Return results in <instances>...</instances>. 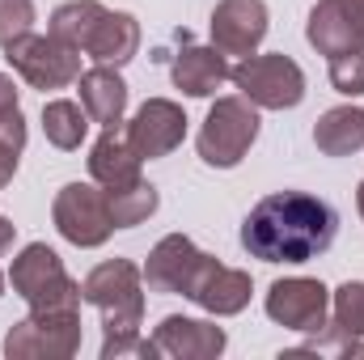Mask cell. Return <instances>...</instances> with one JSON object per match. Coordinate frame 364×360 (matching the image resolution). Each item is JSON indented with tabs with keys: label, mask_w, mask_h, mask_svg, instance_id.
<instances>
[{
	"label": "cell",
	"mask_w": 364,
	"mask_h": 360,
	"mask_svg": "<svg viewBox=\"0 0 364 360\" xmlns=\"http://www.w3.org/2000/svg\"><path fill=\"white\" fill-rule=\"evenodd\" d=\"M339 212L309 191H272L242 221V250L259 263H309L335 246Z\"/></svg>",
	"instance_id": "6da1fadb"
},
{
	"label": "cell",
	"mask_w": 364,
	"mask_h": 360,
	"mask_svg": "<svg viewBox=\"0 0 364 360\" xmlns=\"http://www.w3.org/2000/svg\"><path fill=\"white\" fill-rule=\"evenodd\" d=\"M81 301L102 314V360H161L157 344L140 335V327H144V271L132 259L97 263L81 280Z\"/></svg>",
	"instance_id": "7a4b0ae2"
},
{
	"label": "cell",
	"mask_w": 364,
	"mask_h": 360,
	"mask_svg": "<svg viewBox=\"0 0 364 360\" xmlns=\"http://www.w3.org/2000/svg\"><path fill=\"white\" fill-rule=\"evenodd\" d=\"M13 292L30 305V309H81V280H73L64 259L47 246V242H30L17 250L13 268H9Z\"/></svg>",
	"instance_id": "3957f363"
},
{
	"label": "cell",
	"mask_w": 364,
	"mask_h": 360,
	"mask_svg": "<svg viewBox=\"0 0 364 360\" xmlns=\"http://www.w3.org/2000/svg\"><path fill=\"white\" fill-rule=\"evenodd\" d=\"M259 127H263L259 106H250L242 93L216 97L212 110H208V119H203V127H199L195 149H199L203 166H212V170H233V166H242V157L255 149Z\"/></svg>",
	"instance_id": "277c9868"
},
{
	"label": "cell",
	"mask_w": 364,
	"mask_h": 360,
	"mask_svg": "<svg viewBox=\"0 0 364 360\" xmlns=\"http://www.w3.org/2000/svg\"><path fill=\"white\" fill-rule=\"evenodd\" d=\"M229 81L259 110H292V106L305 102V73L284 51H272V55L255 51V55H246L242 64H233Z\"/></svg>",
	"instance_id": "5b68a950"
},
{
	"label": "cell",
	"mask_w": 364,
	"mask_h": 360,
	"mask_svg": "<svg viewBox=\"0 0 364 360\" xmlns=\"http://www.w3.org/2000/svg\"><path fill=\"white\" fill-rule=\"evenodd\" d=\"M51 221L60 229L64 242L81 246V250H97L110 242L114 233V216H110V195L106 186L97 182H64L55 191V203H51Z\"/></svg>",
	"instance_id": "8992f818"
},
{
	"label": "cell",
	"mask_w": 364,
	"mask_h": 360,
	"mask_svg": "<svg viewBox=\"0 0 364 360\" xmlns=\"http://www.w3.org/2000/svg\"><path fill=\"white\" fill-rule=\"evenodd\" d=\"M81 55H85V51L60 43L55 34H34V30L21 34V38H13V43L4 47L9 68H13L30 90H43V93L77 85V77H81Z\"/></svg>",
	"instance_id": "52a82bcc"
},
{
	"label": "cell",
	"mask_w": 364,
	"mask_h": 360,
	"mask_svg": "<svg viewBox=\"0 0 364 360\" xmlns=\"http://www.w3.org/2000/svg\"><path fill=\"white\" fill-rule=\"evenodd\" d=\"M81 352V309H30L9 335L4 356L13 360H73Z\"/></svg>",
	"instance_id": "ba28073f"
},
{
	"label": "cell",
	"mask_w": 364,
	"mask_h": 360,
	"mask_svg": "<svg viewBox=\"0 0 364 360\" xmlns=\"http://www.w3.org/2000/svg\"><path fill=\"white\" fill-rule=\"evenodd\" d=\"M263 309L275 327L296 331V335H314L331 322V288L314 275H288L267 288Z\"/></svg>",
	"instance_id": "9c48e42d"
},
{
	"label": "cell",
	"mask_w": 364,
	"mask_h": 360,
	"mask_svg": "<svg viewBox=\"0 0 364 360\" xmlns=\"http://www.w3.org/2000/svg\"><path fill=\"white\" fill-rule=\"evenodd\" d=\"M250 292H255L250 271L225 268L220 259L203 255L182 297L195 301V305H199L203 314H212V318H233V314H242V309L250 305Z\"/></svg>",
	"instance_id": "30bf717a"
},
{
	"label": "cell",
	"mask_w": 364,
	"mask_h": 360,
	"mask_svg": "<svg viewBox=\"0 0 364 360\" xmlns=\"http://www.w3.org/2000/svg\"><path fill=\"white\" fill-rule=\"evenodd\" d=\"M186 123H191V119H186V110H182L178 102H170V97H149V102L132 115L127 140H132V149H136L144 162H157V157H170L182 140H186Z\"/></svg>",
	"instance_id": "8fae6325"
},
{
	"label": "cell",
	"mask_w": 364,
	"mask_h": 360,
	"mask_svg": "<svg viewBox=\"0 0 364 360\" xmlns=\"http://www.w3.org/2000/svg\"><path fill=\"white\" fill-rule=\"evenodd\" d=\"M267 4L263 0H220L212 9V47L225 55H255L267 38Z\"/></svg>",
	"instance_id": "7c38bea8"
},
{
	"label": "cell",
	"mask_w": 364,
	"mask_h": 360,
	"mask_svg": "<svg viewBox=\"0 0 364 360\" xmlns=\"http://www.w3.org/2000/svg\"><path fill=\"white\" fill-rule=\"evenodd\" d=\"M153 344H157L161 360H216L229 348V335H225V327H216L208 318L170 314L153 331Z\"/></svg>",
	"instance_id": "4fadbf2b"
},
{
	"label": "cell",
	"mask_w": 364,
	"mask_h": 360,
	"mask_svg": "<svg viewBox=\"0 0 364 360\" xmlns=\"http://www.w3.org/2000/svg\"><path fill=\"white\" fill-rule=\"evenodd\" d=\"M199 259H203V250L186 238V233H166L153 250H149V259H144V288L149 292H170V297H182L186 292V284H191V275L199 268Z\"/></svg>",
	"instance_id": "5bb4252c"
},
{
	"label": "cell",
	"mask_w": 364,
	"mask_h": 360,
	"mask_svg": "<svg viewBox=\"0 0 364 360\" xmlns=\"http://www.w3.org/2000/svg\"><path fill=\"white\" fill-rule=\"evenodd\" d=\"M305 38L318 55H348V51H364V21L339 0H318L309 9L305 21Z\"/></svg>",
	"instance_id": "9a60e30c"
},
{
	"label": "cell",
	"mask_w": 364,
	"mask_h": 360,
	"mask_svg": "<svg viewBox=\"0 0 364 360\" xmlns=\"http://www.w3.org/2000/svg\"><path fill=\"white\" fill-rule=\"evenodd\" d=\"M229 73H233L229 55L220 47H199V43H186L170 64V81L186 97H212L229 81Z\"/></svg>",
	"instance_id": "2e32d148"
},
{
	"label": "cell",
	"mask_w": 364,
	"mask_h": 360,
	"mask_svg": "<svg viewBox=\"0 0 364 360\" xmlns=\"http://www.w3.org/2000/svg\"><path fill=\"white\" fill-rule=\"evenodd\" d=\"M140 166H144V157L132 149L127 132L102 127V136L90 149V179L97 186H106V191H123V186L140 182Z\"/></svg>",
	"instance_id": "e0dca14e"
},
{
	"label": "cell",
	"mask_w": 364,
	"mask_h": 360,
	"mask_svg": "<svg viewBox=\"0 0 364 360\" xmlns=\"http://www.w3.org/2000/svg\"><path fill=\"white\" fill-rule=\"evenodd\" d=\"M136 51H140V21L132 13H119V9H106L85 38V55L93 64L123 68L136 60Z\"/></svg>",
	"instance_id": "ac0fdd59"
},
{
	"label": "cell",
	"mask_w": 364,
	"mask_h": 360,
	"mask_svg": "<svg viewBox=\"0 0 364 360\" xmlns=\"http://www.w3.org/2000/svg\"><path fill=\"white\" fill-rule=\"evenodd\" d=\"M77 90H81V106H85L90 123H97V127H119L123 123V115H127V81L119 77V68L93 64L90 73L77 77Z\"/></svg>",
	"instance_id": "d6986e66"
},
{
	"label": "cell",
	"mask_w": 364,
	"mask_h": 360,
	"mask_svg": "<svg viewBox=\"0 0 364 360\" xmlns=\"http://www.w3.org/2000/svg\"><path fill=\"white\" fill-rule=\"evenodd\" d=\"M314 144L326 157H352L364 149V110L360 106H335L314 123Z\"/></svg>",
	"instance_id": "ffe728a7"
},
{
	"label": "cell",
	"mask_w": 364,
	"mask_h": 360,
	"mask_svg": "<svg viewBox=\"0 0 364 360\" xmlns=\"http://www.w3.org/2000/svg\"><path fill=\"white\" fill-rule=\"evenodd\" d=\"M43 132H47V140H51L60 153H73V149H81V140H85V132H90V115H85V106L73 102V97H51V102L43 106Z\"/></svg>",
	"instance_id": "44dd1931"
},
{
	"label": "cell",
	"mask_w": 364,
	"mask_h": 360,
	"mask_svg": "<svg viewBox=\"0 0 364 360\" xmlns=\"http://www.w3.org/2000/svg\"><path fill=\"white\" fill-rule=\"evenodd\" d=\"M102 13H106V4H102V0H68V4H60V9L51 13L47 34H55L60 43H68V47L85 51V38H90V30L97 26V17H102Z\"/></svg>",
	"instance_id": "7402d4cb"
},
{
	"label": "cell",
	"mask_w": 364,
	"mask_h": 360,
	"mask_svg": "<svg viewBox=\"0 0 364 360\" xmlns=\"http://www.w3.org/2000/svg\"><path fill=\"white\" fill-rule=\"evenodd\" d=\"M110 195V216H114V229H136V225H144L153 212H157V203H161V195H157V186L153 182H132V186H123V191H106Z\"/></svg>",
	"instance_id": "603a6c76"
},
{
	"label": "cell",
	"mask_w": 364,
	"mask_h": 360,
	"mask_svg": "<svg viewBox=\"0 0 364 360\" xmlns=\"http://www.w3.org/2000/svg\"><path fill=\"white\" fill-rule=\"evenodd\" d=\"M331 322L364 339V280H348L331 292Z\"/></svg>",
	"instance_id": "cb8c5ba5"
},
{
	"label": "cell",
	"mask_w": 364,
	"mask_h": 360,
	"mask_svg": "<svg viewBox=\"0 0 364 360\" xmlns=\"http://www.w3.org/2000/svg\"><path fill=\"white\" fill-rule=\"evenodd\" d=\"M331 85L343 97H360L364 93V51L331 55Z\"/></svg>",
	"instance_id": "d4e9b609"
},
{
	"label": "cell",
	"mask_w": 364,
	"mask_h": 360,
	"mask_svg": "<svg viewBox=\"0 0 364 360\" xmlns=\"http://www.w3.org/2000/svg\"><path fill=\"white\" fill-rule=\"evenodd\" d=\"M34 0H0V47L34 30Z\"/></svg>",
	"instance_id": "484cf974"
},
{
	"label": "cell",
	"mask_w": 364,
	"mask_h": 360,
	"mask_svg": "<svg viewBox=\"0 0 364 360\" xmlns=\"http://www.w3.org/2000/svg\"><path fill=\"white\" fill-rule=\"evenodd\" d=\"M0 144H9V149H26V119H21V106L17 110H9V115H0Z\"/></svg>",
	"instance_id": "4316f807"
},
{
	"label": "cell",
	"mask_w": 364,
	"mask_h": 360,
	"mask_svg": "<svg viewBox=\"0 0 364 360\" xmlns=\"http://www.w3.org/2000/svg\"><path fill=\"white\" fill-rule=\"evenodd\" d=\"M17 157H21L17 149H9V144H0V191H4L9 182H13V174H17Z\"/></svg>",
	"instance_id": "83f0119b"
},
{
	"label": "cell",
	"mask_w": 364,
	"mask_h": 360,
	"mask_svg": "<svg viewBox=\"0 0 364 360\" xmlns=\"http://www.w3.org/2000/svg\"><path fill=\"white\" fill-rule=\"evenodd\" d=\"M9 110H17V85H13V77L0 73V115H9Z\"/></svg>",
	"instance_id": "f1b7e54d"
},
{
	"label": "cell",
	"mask_w": 364,
	"mask_h": 360,
	"mask_svg": "<svg viewBox=\"0 0 364 360\" xmlns=\"http://www.w3.org/2000/svg\"><path fill=\"white\" fill-rule=\"evenodd\" d=\"M13 238H17V225H13L9 216H0V259L13 250Z\"/></svg>",
	"instance_id": "f546056e"
},
{
	"label": "cell",
	"mask_w": 364,
	"mask_h": 360,
	"mask_svg": "<svg viewBox=\"0 0 364 360\" xmlns=\"http://www.w3.org/2000/svg\"><path fill=\"white\" fill-rule=\"evenodd\" d=\"M356 208H360V221H364V182L356 186Z\"/></svg>",
	"instance_id": "4dcf8cb0"
},
{
	"label": "cell",
	"mask_w": 364,
	"mask_h": 360,
	"mask_svg": "<svg viewBox=\"0 0 364 360\" xmlns=\"http://www.w3.org/2000/svg\"><path fill=\"white\" fill-rule=\"evenodd\" d=\"M4 284H9V280H4V271H0V297H4Z\"/></svg>",
	"instance_id": "1f68e13d"
}]
</instances>
